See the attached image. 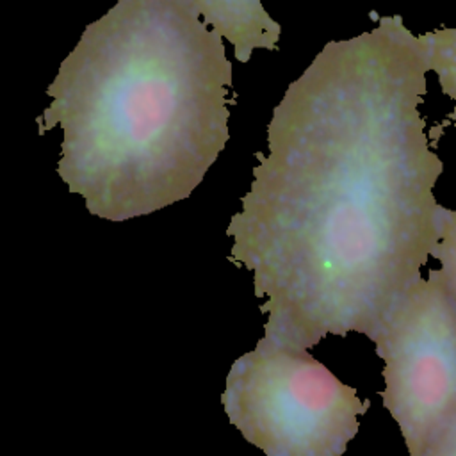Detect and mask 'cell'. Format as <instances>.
<instances>
[{"instance_id": "obj_1", "label": "cell", "mask_w": 456, "mask_h": 456, "mask_svg": "<svg viewBox=\"0 0 456 456\" xmlns=\"http://www.w3.org/2000/svg\"><path fill=\"white\" fill-rule=\"evenodd\" d=\"M330 41L287 87L226 235L265 297L264 337L370 338L438 240L444 173L419 105L428 45L399 14Z\"/></svg>"}, {"instance_id": "obj_2", "label": "cell", "mask_w": 456, "mask_h": 456, "mask_svg": "<svg viewBox=\"0 0 456 456\" xmlns=\"http://www.w3.org/2000/svg\"><path fill=\"white\" fill-rule=\"evenodd\" d=\"M233 69L183 0H118L46 87L39 135L61 128L57 173L93 216L128 221L180 200L224 150Z\"/></svg>"}, {"instance_id": "obj_3", "label": "cell", "mask_w": 456, "mask_h": 456, "mask_svg": "<svg viewBox=\"0 0 456 456\" xmlns=\"http://www.w3.org/2000/svg\"><path fill=\"white\" fill-rule=\"evenodd\" d=\"M221 404L265 456H342L369 410L306 349L265 337L232 363Z\"/></svg>"}, {"instance_id": "obj_4", "label": "cell", "mask_w": 456, "mask_h": 456, "mask_svg": "<svg viewBox=\"0 0 456 456\" xmlns=\"http://www.w3.org/2000/svg\"><path fill=\"white\" fill-rule=\"evenodd\" d=\"M383 362V406L408 456L456 415V301L440 269L415 280L370 337Z\"/></svg>"}, {"instance_id": "obj_5", "label": "cell", "mask_w": 456, "mask_h": 456, "mask_svg": "<svg viewBox=\"0 0 456 456\" xmlns=\"http://www.w3.org/2000/svg\"><path fill=\"white\" fill-rule=\"evenodd\" d=\"M212 30L233 46L239 62L255 50H276L281 27L265 11L262 0H183Z\"/></svg>"}, {"instance_id": "obj_6", "label": "cell", "mask_w": 456, "mask_h": 456, "mask_svg": "<svg viewBox=\"0 0 456 456\" xmlns=\"http://www.w3.org/2000/svg\"><path fill=\"white\" fill-rule=\"evenodd\" d=\"M428 45V69L435 71L442 91L454 100L449 118L456 125V28H438L422 34Z\"/></svg>"}, {"instance_id": "obj_7", "label": "cell", "mask_w": 456, "mask_h": 456, "mask_svg": "<svg viewBox=\"0 0 456 456\" xmlns=\"http://www.w3.org/2000/svg\"><path fill=\"white\" fill-rule=\"evenodd\" d=\"M431 256L440 262L444 280L456 301V210L440 207L438 240L431 249Z\"/></svg>"}, {"instance_id": "obj_8", "label": "cell", "mask_w": 456, "mask_h": 456, "mask_svg": "<svg viewBox=\"0 0 456 456\" xmlns=\"http://www.w3.org/2000/svg\"><path fill=\"white\" fill-rule=\"evenodd\" d=\"M419 456H456V415L424 445Z\"/></svg>"}]
</instances>
